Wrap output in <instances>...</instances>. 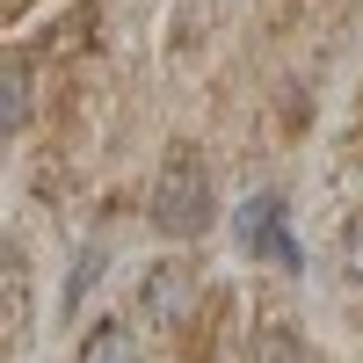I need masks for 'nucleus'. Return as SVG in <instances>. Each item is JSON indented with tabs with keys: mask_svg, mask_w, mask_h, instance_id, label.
<instances>
[{
	"mask_svg": "<svg viewBox=\"0 0 363 363\" xmlns=\"http://www.w3.org/2000/svg\"><path fill=\"white\" fill-rule=\"evenodd\" d=\"M153 225H160V233H174V240H189V233H203V225H211V182H203V167H196L189 153L167 160L160 189H153Z\"/></svg>",
	"mask_w": 363,
	"mask_h": 363,
	"instance_id": "1",
	"label": "nucleus"
},
{
	"mask_svg": "<svg viewBox=\"0 0 363 363\" xmlns=\"http://www.w3.org/2000/svg\"><path fill=\"white\" fill-rule=\"evenodd\" d=\"M189 306H196L189 262H153V269H145V284H138V320L174 327V320H189Z\"/></svg>",
	"mask_w": 363,
	"mask_h": 363,
	"instance_id": "2",
	"label": "nucleus"
},
{
	"mask_svg": "<svg viewBox=\"0 0 363 363\" xmlns=\"http://www.w3.org/2000/svg\"><path fill=\"white\" fill-rule=\"evenodd\" d=\"M277 218H284V203H277V196H255L247 211H240V240H247V247H262L277 269H291V277H298V240H291Z\"/></svg>",
	"mask_w": 363,
	"mask_h": 363,
	"instance_id": "3",
	"label": "nucleus"
},
{
	"mask_svg": "<svg viewBox=\"0 0 363 363\" xmlns=\"http://www.w3.org/2000/svg\"><path fill=\"white\" fill-rule=\"evenodd\" d=\"M80 363H138V335L109 320V327H95V335L80 342Z\"/></svg>",
	"mask_w": 363,
	"mask_h": 363,
	"instance_id": "4",
	"label": "nucleus"
},
{
	"mask_svg": "<svg viewBox=\"0 0 363 363\" xmlns=\"http://www.w3.org/2000/svg\"><path fill=\"white\" fill-rule=\"evenodd\" d=\"M247 363H313V356H306V342H298L291 327H262V335H255V356H247Z\"/></svg>",
	"mask_w": 363,
	"mask_h": 363,
	"instance_id": "5",
	"label": "nucleus"
},
{
	"mask_svg": "<svg viewBox=\"0 0 363 363\" xmlns=\"http://www.w3.org/2000/svg\"><path fill=\"white\" fill-rule=\"evenodd\" d=\"M0 87H8V131H22V124H29V73L8 66V80H0Z\"/></svg>",
	"mask_w": 363,
	"mask_h": 363,
	"instance_id": "6",
	"label": "nucleus"
},
{
	"mask_svg": "<svg viewBox=\"0 0 363 363\" xmlns=\"http://www.w3.org/2000/svg\"><path fill=\"white\" fill-rule=\"evenodd\" d=\"M342 269H349V277L363 284V211H356V218L342 225Z\"/></svg>",
	"mask_w": 363,
	"mask_h": 363,
	"instance_id": "7",
	"label": "nucleus"
},
{
	"mask_svg": "<svg viewBox=\"0 0 363 363\" xmlns=\"http://www.w3.org/2000/svg\"><path fill=\"white\" fill-rule=\"evenodd\" d=\"M95 269H102V255H80V269H73V291H66V298H80L87 284H95Z\"/></svg>",
	"mask_w": 363,
	"mask_h": 363,
	"instance_id": "8",
	"label": "nucleus"
}]
</instances>
